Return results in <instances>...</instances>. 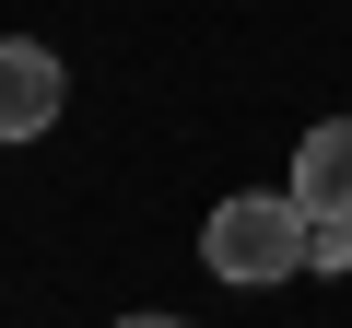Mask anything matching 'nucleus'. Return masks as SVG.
Returning a JSON list of instances; mask_svg holds the SVG:
<instances>
[{"instance_id": "obj_1", "label": "nucleus", "mask_w": 352, "mask_h": 328, "mask_svg": "<svg viewBox=\"0 0 352 328\" xmlns=\"http://www.w3.org/2000/svg\"><path fill=\"white\" fill-rule=\"evenodd\" d=\"M305 246H317V223H305V200H294V188H235V200H212V235H200L212 281H235V293L294 281V270H305Z\"/></svg>"}, {"instance_id": "obj_4", "label": "nucleus", "mask_w": 352, "mask_h": 328, "mask_svg": "<svg viewBox=\"0 0 352 328\" xmlns=\"http://www.w3.org/2000/svg\"><path fill=\"white\" fill-rule=\"evenodd\" d=\"M118 328H188V316H118Z\"/></svg>"}, {"instance_id": "obj_2", "label": "nucleus", "mask_w": 352, "mask_h": 328, "mask_svg": "<svg viewBox=\"0 0 352 328\" xmlns=\"http://www.w3.org/2000/svg\"><path fill=\"white\" fill-rule=\"evenodd\" d=\"M59 59L47 47H24V36H0V141H36V129H59Z\"/></svg>"}, {"instance_id": "obj_3", "label": "nucleus", "mask_w": 352, "mask_h": 328, "mask_svg": "<svg viewBox=\"0 0 352 328\" xmlns=\"http://www.w3.org/2000/svg\"><path fill=\"white\" fill-rule=\"evenodd\" d=\"M294 200H305V223H340V235H352V117L305 129V152H294Z\"/></svg>"}]
</instances>
